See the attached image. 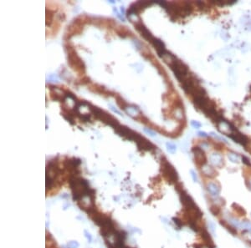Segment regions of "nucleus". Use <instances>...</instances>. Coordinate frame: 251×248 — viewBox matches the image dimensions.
Instances as JSON below:
<instances>
[{"instance_id":"1","label":"nucleus","mask_w":251,"mask_h":248,"mask_svg":"<svg viewBox=\"0 0 251 248\" xmlns=\"http://www.w3.org/2000/svg\"><path fill=\"white\" fill-rule=\"evenodd\" d=\"M70 186L74 201H81L84 196L94 195L95 193L94 191L90 188L87 181L81 177H71L70 180Z\"/></svg>"},{"instance_id":"2","label":"nucleus","mask_w":251,"mask_h":248,"mask_svg":"<svg viewBox=\"0 0 251 248\" xmlns=\"http://www.w3.org/2000/svg\"><path fill=\"white\" fill-rule=\"evenodd\" d=\"M168 65L179 82H183L189 75V71L187 65H185L182 61L177 60V58H175V60Z\"/></svg>"},{"instance_id":"3","label":"nucleus","mask_w":251,"mask_h":248,"mask_svg":"<svg viewBox=\"0 0 251 248\" xmlns=\"http://www.w3.org/2000/svg\"><path fill=\"white\" fill-rule=\"evenodd\" d=\"M92 114L95 115V117L98 120H101L103 122H105L106 124L109 125L110 126L113 127L114 129H116L120 125L118 121L114 118L113 116H111V114H107L106 112L103 111L102 109H99L97 107H92L90 109Z\"/></svg>"},{"instance_id":"4","label":"nucleus","mask_w":251,"mask_h":248,"mask_svg":"<svg viewBox=\"0 0 251 248\" xmlns=\"http://www.w3.org/2000/svg\"><path fill=\"white\" fill-rule=\"evenodd\" d=\"M162 172L165 179L170 184L177 183L178 180V175L176 170L170 164L167 160H164L162 162Z\"/></svg>"},{"instance_id":"5","label":"nucleus","mask_w":251,"mask_h":248,"mask_svg":"<svg viewBox=\"0 0 251 248\" xmlns=\"http://www.w3.org/2000/svg\"><path fill=\"white\" fill-rule=\"evenodd\" d=\"M68 60L70 65L72 67H74V69H80V70H82L84 69V64L82 63V61L80 60V58L77 56V54L75 52V50L71 48H69V52H68Z\"/></svg>"},{"instance_id":"6","label":"nucleus","mask_w":251,"mask_h":248,"mask_svg":"<svg viewBox=\"0 0 251 248\" xmlns=\"http://www.w3.org/2000/svg\"><path fill=\"white\" fill-rule=\"evenodd\" d=\"M178 194L180 196V201H181V203L184 207V210H189V209L197 207V206L195 204L193 198L184 190L180 191Z\"/></svg>"},{"instance_id":"7","label":"nucleus","mask_w":251,"mask_h":248,"mask_svg":"<svg viewBox=\"0 0 251 248\" xmlns=\"http://www.w3.org/2000/svg\"><path fill=\"white\" fill-rule=\"evenodd\" d=\"M192 151L193 153L194 160H195V162L197 163V166H203L207 164V158H206V155L204 153V150L202 148L198 147V146L193 147Z\"/></svg>"},{"instance_id":"8","label":"nucleus","mask_w":251,"mask_h":248,"mask_svg":"<svg viewBox=\"0 0 251 248\" xmlns=\"http://www.w3.org/2000/svg\"><path fill=\"white\" fill-rule=\"evenodd\" d=\"M135 26H136V29L138 30V32L141 34V35L143 36V38H144L145 39H147V41H149L150 43L155 38V37L152 36V34H151V32H150L149 30L144 26V24H143V23L137 21V22H136V24H135Z\"/></svg>"},{"instance_id":"9","label":"nucleus","mask_w":251,"mask_h":248,"mask_svg":"<svg viewBox=\"0 0 251 248\" xmlns=\"http://www.w3.org/2000/svg\"><path fill=\"white\" fill-rule=\"evenodd\" d=\"M135 142L136 143L137 146L140 150H151L152 149H154V145L147 141L146 140L145 138H143L142 135H138L136 140L135 141Z\"/></svg>"},{"instance_id":"10","label":"nucleus","mask_w":251,"mask_h":248,"mask_svg":"<svg viewBox=\"0 0 251 248\" xmlns=\"http://www.w3.org/2000/svg\"><path fill=\"white\" fill-rule=\"evenodd\" d=\"M229 137H230L231 139L234 141H235L236 143H238V144L244 145L245 147H246L247 145L249 144L248 138L243 134H241V133H239V132H237V131H235V132H234V133L229 134Z\"/></svg>"},{"instance_id":"11","label":"nucleus","mask_w":251,"mask_h":248,"mask_svg":"<svg viewBox=\"0 0 251 248\" xmlns=\"http://www.w3.org/2000/svg\"><path fill=\"white\" fill-rule=\"evenodd\" d=\"M151 44L154 46L155 49L157 52V54L160 56V57H163V54H165L167 52L166 48H165V44L163 43V41L156 39V38H154L152 41L151 42Z\"/></svg>"},{"instance_id":"12","label":"nucleus","mask_w":251,"mask_h":248,"mask_svg":"<svg viewBox=\"0 0 251 248\" xmlns=\"http://www.w3.org/2000/svg\"><path fill=\"white\" fill-rule=\"evenodd\" d=\"M217 125L218 129H219V130H220L222 133L228 134V135H229V134H231L232 133H234V132L236 131L234 128L231 126L230 124H229L228 122H226L225 121H222L220 123H218Z\"/></svg>"},{"instance_id":"13","label":"nucleus","mask_w":251,"mask_h":248,"mask_svg":"<svg viewBox=\"0 0 251 248\" xmlns=\"http://www.w3.org/2000/svg\"><path fill=\"white\" fill-rule=\"evenodd\" d=\"M207 190L209 193L213 196H218L220 193V186L217 183H214V182H209L207 185Z\"/></svg>"},{"instance_id":"14","label":"nucleus","mask_w":251,"mask_h":248,"mask_svg":"<svg viewBox=\"0 0 251 248\" xmlns=\"http://www.w3.org/2000/svg\"><path fill=\"white\" fill-rule=\"evenodd\" d=\"M199 233L201 235V237H202L203 241H204V244H205V245H207V246H209V247H214L210 235L209 234L208 231H207L205 228H204Z\"/></svg>"},{"instance_id":"15","label":"nucleus","mask_w":251,"mask_h":248,"mask_svg":"<svg viewBox=\"0 0 251 248\" xmlns=\"http://www.w3.org/2000/svg\"><path fill=\"white\" fill-rule=\"evenodd\" d=\"M202 172H203V174L204 175H206V176H208V177H213V176H214V175H215V170H214V169L212 167V166H210L209 165H204V166H202Z\"/></svg>"},{"instance_id":"16","label":"nucleus","mask_w":251,"mask_h":248,"mask_svg":"<svg viewBox=\"0 0 251 248\" xmlns=\"http://www.w3.org/2000/svg\"><path fill=\"white\" fill-rule=\"evenodd\" d=\"M210 161L211 163L215 166H219L222 165L223 163V159L222 157L218 154H213L210 156Z\"/></svg>"},{"instance_id":"17","label":"nucleus","mask_w":251,"mask_h":248,"mask_svg":"<svg viewBox=\"0 0 251 248\" xmlns=\"http://www.w3.org/2000/svg\"><path fill=\"white\" fill-rule=\"evenodd\" d=\"M232 208H233V210L234 211V212H235L236 214L238 215H240V216H244V215H246V211H245V210H244V208L242 207V206H240L239 205L236 204V203H234V204L232 205Z\"/></svg>"},{"instance_id":"18","label":"nucleus","mask_w":251,"mask_h":248,"mask_svg":"<svg viewBox=\"0 0 251 248\" xmlns=\"http://www.w3.org/2000/svg\"><path fill=\"white\" fill-rule=\"evenodd\" d=\"M220 225H221V226H223L224 227L226 228V229H227V230H228V231H229L232 235L235 236V235L237 234L236 228H234V227L230 226V225H229V222H227L226 221H220Z\"/></svg>"},{"instance_id":"19","label":"nucleus","mask_w":251,"mask_h":248,"mask_svg":"<svg viewBox=\"0 0 251 248\" xmlns=\"http://www.w3.org/2000/svg\"><path fill=\"white\" fill-rule=\"evenodd\" d=\"M125 111L131 116H136V114H139V109L136 106H133V105H131V106L128 105L125 109Z\"/></svg>"},{"instance_id":"20","label":"nucleus","mask_w":251,"mask_h":248,"mask_svg":"<svg viewBox=\"0 0 251 248\" xmlns=\"http://www.w3.org/2000/svg\"><path fill=\"white\" fill-rule=\"evenodd\" d=\"M209 211H210L211 214L213 215H214V216L218 215L220 214V212H221V209H220V207H219L218 206H217V205H213V206H211L210 208H209Z\"/></svg>"},{"instance_id":"21","label":"nucleus","mask_w":251,"mask_h":248,"mask_svg":"<svg viewBox=\"0 0 251 248\" xmlns=\"http://www.w3.org/2000/svg\"><path fill=\"white\" fill-rule=\"evenodd\" d=\"M166 145H167L168 151L169 153L174 154V153L176 152V145H175L174 144H172V143H171V142H168V143H167Z\"/></svg>"},{"instance_id":"22","label":"nucleus","mask_w":251,"mask_h":248,"mask_svg":"<svg viewBox=\"0 0 251 248\" xmlns=\"http://www.w3.org/2000/svg\"><path fill=\"white\" fill-rule=\"evenodd\" d=\"M240 227L244 228V230H246L247 231H250L251 232V222L250 221H244L240 224Z\"/></svg>"},{"instance_id":"23","label":"nucleus","mask_w":251,"mask_h":248,"mask_svg":"<svg viewBox=\"0 0 251 248\" xmlns=\"http://www.w3.org/2000/svg\"><path fill=\"white\" fill-rule=\"evenodd\" d=\"M229 161H232L233 163H238V157L235 154H229Z\"/></svg>"},{"instance_id":"24","label":"nucleus","mask_w":251,"mask_h":248,"mask_svg":"<svg viewBox=\"0 0 251 248\" xmlns=\"http://www.w3.org/2000/svg\"><path fill=\"white\" fill-rule=\"evenodd\" d=\"M67 247L68 248H78L79 247V243L75 241H71L67 244Z\"/></svg>"},{"instance_id":"25","label":"nucleus","mask_w":251,"mask_h":248,"mask_svg":"<svg viewBox=\"0 0 251 248\" xmlns=\"http://www.w3.org/2000/svg\"><path fill=\"white\" fill-rule=\"evenodd\" d=\"M175 117H176L177 119H178V120H181L183 117V111H182L181 109H176V111H175Z\"/></svg>"},{"instance_id":"26","label":"nucleus","mask_w":251,"mask_h":248,"mask_svg":"<svg viewBox=\"0 0 251 248\" xmlns=\"http://www.w3.org/2000/svg\"><path fill=\"white\" fill-rule=\"evenodd\" d=\"M144 132L147 133V134H149L150 136H152V137H154V136L156 135L155 133H154V131H152V130H150L149 128H144Z\"/></svg>"},{"instance_id":"27","label":"nucleus","mask_w":251,"mask_h":248,"mask_svg":"<svg viewBox=\"0 0 251 248\" xmlns=\"http://www.w3.org/2000/svg\"><path fill=\"white\" fill-rule=\"evenodd\" d=\"M172 220L174 221V223L176 224V225H177V227H182V226H183V221H181V220H179L178 218H175V217H174V218H173Z\"/></svg>"},{"instance_id":"28","label":"nucleus","mask_w":251,"mask_h":248,"mask_svg":"<svg viewBox=\"0 0 251 248\" xmlns=\"http://www.w3.org/2000/svg\"><path fill=\"white\" fill-rule=\"evenodd\" d=\"M242 161L244 162V164H245L246 166H251L250 161V160H249L246 156H242Z\"/></svg>"},{"instance_id":"29","label":"nucleus","mask_w":251,"mask_h":248,"mask_svg":"<svg viewBox=\"0 0 251 248\" xmlns=\"http://www.w3.org/2000/svg\"><path fill=\"white\" fill-rule=\"evenodd\" d=\"M191 125H192L193 127L196 128V129H198V128L201 127V124H200L199 122H197V121H192V122H191Z\"/></svg>"},{"instance_id":"30","label":"nucleus","mask_w":251,"mask_h":248,"mask_svg":"<svg viewBox=\"0 0 251 248\" xmlns=\"http://www.w3.org/2000/svg\"><path fill=\"white\" fill-rule=\"evenodd\" d=\"M84 233H85V236L86 237V239L88 240L89 242H91V241H92V236H91V235L87 231H84Z\"/></svg>"},{"instance_id":"31","label":"nucleus","mask_w":251,"mask_h":248,"mask_svg":"<svg viewBox=\"0 0 251 248\" xmlns=\"http://www.w3.org/2000/svg\"><path fill=\"white\" fill-rule=\"evenodd\" d=\"M190 173H191V176H192V178H193V181H194V182H197V175H196V173H195L193 170H191Z\"/></svg>"},{"instance_id":"32","label":"nucleus","mask_w":251,"mask_h":248,"mask_svg":"<svg viewBox=\"0 0 251 248\" xmlns=\"http://www.w3.org/2000/svg\"><path fill=\"white\" fill-rule=\"evenodd\" d=\"M109 107H110V109H111L112 111H114L115 113H116V114H121V112H120L119 110H117L116 109H115L114 106H112V105H109Z\"/></svg>"},{"instance_id":"33","label":"nucleus","mask_w":251,"mask_h":248,"mask_svg":"<svg viewBox=\"0 0 251 248\" xmlns=\"http://www.w3.org/2000/svg\"><path fill=\"white\" fill-rule=\"evenodd\" d=\"M246 183H247V186H248L249 189H250V190L251 191V180H250L249 181H247Z\"/></svg>"},{"instance_id":"34","label":"nucleus","mask_w":251,"mask_h":248,"mask_svg":"<svg viewBox=\"0 0 251 248\" xmlns=\"http://www.w3.org/2000/svg\"><path fill=\"white\" fill-rule=\"evenodd\" d=\"M198 134H199V135H200V136H204V137H206V136H208V135H207V134H206L205 132H199Z\"/></svg>"},{"instance_id":"35","label":"nucleus","mask_w":251,"mask_h":248,"mask_svg":"<svg viewBox=\"0 0 251 248\" xmlns=\"http://www.w3.org/2000/svg\"><path fill=\"white\" fill-rule=\"evenodd\" d=\"M110 3H115V2H113V1H110Z\"/></svg>"}]
</instances>
